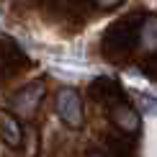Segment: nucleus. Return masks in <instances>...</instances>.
Returning a JSON list of instances; mask_svg holds the SVG:
<instances>
[{"label":"nucleus","instance_id":"obj_5","mask_svg":"<svg viewBox=\"0 0 157 157\" xmlns=\"http://www.w3.org/2000/svg\"><path fill=\"white\" fill-rule=\"evenodd\" d=\"M139 44H142V52L147 54H157V18L149 16L139 29Z\"/></svg>","mask_w":157,"mask_h":157},{"label":"nucleus","instance_id":"obj_1","mask_svg":"<svg viewBox=\"0 0 157 157\" xmlns=\"http://www.w3.org/2000/svg\"><path fill=\"white\" fill-rule=\"evenodd\" d=\"M57 116L67 124L70 129L82 126V101L72 88H62L57 93Z\"/></svg>","mask_w":157,"mask_h":157},{"label":"nucleus","instance_id":"obj_4","mask_svg":"<svg viewBox=\"0 0 157 157\" xmlns=\"http://www.w3.org/2000/svg\"><path fill=\"white\" fill-rule=\"evenodd\" d=\"M111 119H113V124L126 134H134L136 129H139V124H142L139 113H136L134 108H129V106H116L113 113H111Z\"/></svg>","mask_w":157,"mask_h":157},{"label":"nucleus","instance_id":"obj_2","mask_svg":"<svg viewBox=\"0 0 157 157\" xmlns=\"http://www.w3.org/2000/svg\"><path fill=\"white\" fill-rule=\"evenodd\" d=\"M44 85L41 82H31V85H26L23 90H18L16 95H13V108H16V113L18 116H31L36 111V106L41 103V98H44Z\"/></svg>","mask_w":157,"mask_h":157},{"label":"nucleus","instance_id":"obj_6","mask_svg":"<svg viewBox=\"0 0 157 157\" xmlns=\"http://www.w3.org/2000/svg\"><path fill=\"white\" fill-rule=\"evenodd\" d=\"M98 5H101V8H113V5H119L121 0H95Z\"/></svg>","mask_w":157,"mask_h":157},{"label":"nucleus","instance_id":"obj_3","mask_svg":"<svg viewBox=\"0 0 157 157\" xmlns=\"http://www.w3.org/2000/svg\"><path fill=\"white\" fill-rule=\"evenodd\" d=\"M0 139H3L8 147H18L21 139H23L21 126H18V119L10 116L8 111H3V108H0Z\"/></svg>","mask_w":157,"mask_h":157},{"label":"nucleus","instance_id":"obj_7","mask_svg":"<svg viewBox=\"0 0 157 157\" xmlns=\"http://www.w3.org/2000/svg\"><path fill=\"white\" fill-rule=\"evenodd\" d=\"M90 157H103V155H90Z\"/></svg>","mask_w":157,"mask_h":157}]
</instances>
